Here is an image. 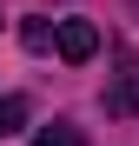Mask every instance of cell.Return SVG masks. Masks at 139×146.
<instances>
[{
	"instance_id": "obj_1",
	"label": "cell",
	"mask_w": 139,
	"mask_h": 146,
	"mask_svg": "<svg viewBox=\"0 0 139 146\" xmlns=\"http://www.w3.org/2000/svg\"><path fill=\"white\" fill-rule=\"evenodd\" d=\"M53 46H60L66 66H86L93 53H99V27H93V20H60V27H53Z\"/></svg>"
},
{
	"instance_id": "obj_2",
	"label": "cell",
	"mask_w": 139,
	"mask_h": 146,
	"mask_svg": "<svg viewBox=\"0 0 139 146\" xmlns=\"http://www.w3.org/2000/svg\"><path fill=\"white\" fill-rule=\"evenodd\" d=\"M106 113L113 119H132L139 113V60H119V73L106 80Z\"/></svg>"
},
{
	"instance_id": "obj_3",
	"label": "cell",
	"mask_w": 139,
	"mask_h": 146,
	"mask_svg": "<svg viewBox=\"0 0 139 146\" xmlns=\"http://www.w3.org/2000/svg\"><path fill=\"white\" fill-rule=\"evenodd\" d=\"M33 146H86V133H80V126H66V119H53V126H40Z\"/></svg>"
},
{
	"instance_id": "obj_4",
	"label": "cell",
	"mask_w": 139,
	"mask_h": 146,
	"mask_svg": "<svg viewBox=\"0 0 139 146\" xmlns=\"http://www.w3.org/2000/svg\"><path fill=\"white\" fill-rule=\"evenodd\" d=\"M20 119H27V100H20V93H13V100H0V139L20 133Z\"/></svg>"
},
{
	"instance_id": "obj_5",
	"label": "cell",
	"mask_w": 139,
	"mask_h": 146,
	"mask_svg": "<svg viewBox=\"0 0 139 146\" xmlns=\"http://www.w3.org/2000/svg\"><path fill=\"white\" fill-rule=\"evenodd\" d=\"M20 40H27L33 53H46V46H53V27H46V20H27V27H20Z\"/></svg>"
}]
</instances>
